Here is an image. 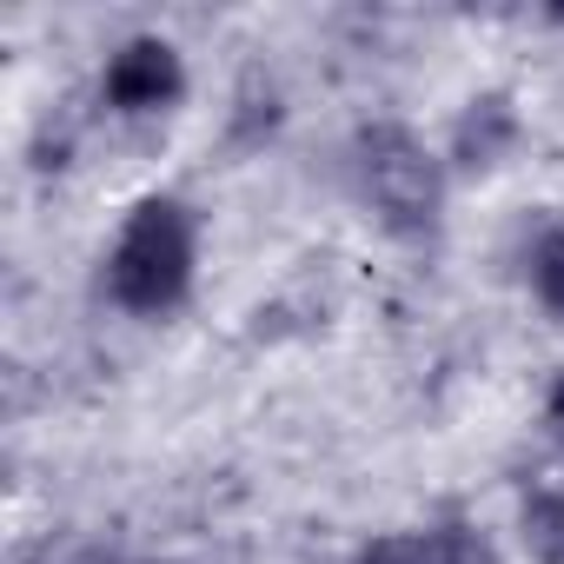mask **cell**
Segmentation results:
<instances>
[{
  "mask_svg": "<svg viewBox=\"0 0 564 564\" xmlns=\"http://www.w3.org/2000/svg\"><path fill=\"white\" fill-rule=\"evenodd\" d=\"M193 259H199L193 213L173 193H147L120 219V239L107 252V293H113V306L147 313V319L173 313L193 286Z\"/></svg>",
  "mask_w": 564,
  "mask_h": 564,
  "instance_id": "obj_1",
  "label": "cell"
},
{
  "mask_svg": "<svg viewBox=\"0 0 564 564\" xmlns=\"http://www.w3.org/2000/svg\"><path fill=\"white\" fill-rule=\"evenodd\" d=\"M352 180L392 239H432L445 219V160L399 120H372L352 140Z\"/></svg>",
  "mask_w": 564,
  "mask_h": 564,
  "instance_id": "obj_2",
  "label": "cell"
},
{
  "mask_svg": "<svg viewBox=\"0 0 564 564\" xmlns=\"http://www.w3.org/2000/svg\"><path fill=\"white\" fill-rule=\"evenodd\" d=\"M180 94H186V61H180L173 41L133 34V41H120V47L107 54L100 100H107L113 113H166V107H180Z\"/></svg>",
  "mask_w": 564,
  "mask_h": 564,
  "instance_id": "obj_3",
  "label": "cell"
},
{
  "mask_svg": "<svg viewBox=\"0 0 564 564\" xmlns=\"http://www.w3.org/2000/svg\"><path fill=\"white\" fill-rule=\"evenodd\" d=\"M352 564H498L491 538L471 524H425V531H386Z\"/></svg>",
  "mask_w": 564,
  "mask_h": 564,
  "instance_id": "obj_4",
  "label": "cell"
},
{
  "mask_svg": "<svg viewBox=\"0 0 564 564\" xmlns=\"http://www.w3.org/2000/svg\"><path fill=\"white\" fill-rule=\"evenodd\" d=\"M518 133H524V120H518L511 94H478V100L458 113V127H452V160H458L465 173H491V166L518 147Z\"/></svg>",
  "mask_w": 564,
  "mask_h": 564,
  "instance_id": "obj_5",
  "label": "cell"
},
{
  "mask_svg": "<svg viewBox=\"0 0 564 564\" xmlns=\"http://www.w3.org/2000/svg\"><path fill=\"white\" fill-rule=\"evenodd\" d=\"M518 538H524L531 564H564V491H557V485H538V491H524Z\"/></svg>",
  "mask_w": 564,
  "mask_h": 564,
  "instance_id": "obj_6",
  "label": "cell"
},
{
  "mask_svg": "<svg viewBox=\"0 0 564 564\" xmlns=\"http://www.w3.org/2000/svg\"><path fill=\"white\" fill-rule=\"evenodd\" d=\"M531 293H538L544 313L564 319V226H551L538 239V252H531Z\"/></svg>",
  "mask_w": 564,
  "mask_h": 564,
  "instance_id": "obj_7",
  "label": "cell"
},
{
  "mask_svg": "<svg viewBox=\"0 0 564 564\" xmlns=\"http://www.w3.org/2000/svg\"><path fill=\"white\" fill-rule=\"evenodd\" d=\"M544 432L557 438V452H564V372L551 379V392H544Z\"/></svg>",
  "mask_w": 564,
  "mask_h": 564,
  "instance_id": "obj_8",
  "label": "cell"
}]
</instances>
